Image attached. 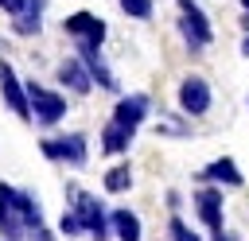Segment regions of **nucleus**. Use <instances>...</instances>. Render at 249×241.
<instances>
[{"mask_svg": "<svg viewBox=\"0 0 249 241\" xmlns=\"http://www.w3.org/2000/svg\"><path fill=\"white\" fill-rule=\"evenodd\" d=\"M70 210L78 214V222H82V229L93 237V241H105L109 233H113V222H109V214L101 210V202L93 198V194H86V190H70Z\"/></svg>", "mask_w": 249, "mask_h": 241, "instance_id": "f257e3e1", "label": "nucleus"}, {"mask_svg": "<svg viewBox=\"0 0 249 241\" xmlns=\"http://www.w3.org/2000/svg\"><path fill=\"white\" fill-rule=\"evenodd\" d=\"M39 148H43V155H47V159H54V163H70V167H86V159H89L86 132H62V136H47Z\"/></svg>", "mask_w": 249, "mask_h": 241, "instance_id": "f03ea898", "label": "nucleus"}, {"mask_svg": "<svg viewBox=\"0 0 249 241\" xmlns=\"http://www.w3.org/2000/svg\"><path fill=\"white\" fill-rule=\"evenodd\" d=\"M27 97H31V113H35L39 124H58V120L66 117V105H70V101H66L62 93H54V89L31 82V86H27Z\"/></svg>", "mask_w": 249, "mask_h": 241, "instance_id": "7ed1b4c3", "label": "nucleus"}, {"mask_svg": "<svg viewBox=\"0 0 249 241\" xmlns=\"http://www.w3.org/2000/svg\"><path fill=\"white\" fill-rule=\"evenodd\" d=\"M0 97H4V105L19 117V120H35V113H31V97H27V86L16 78V70L0 58Z\"/></svg>", "mask_w": 249, "mask_h": 241, "instance_id": "20e7f679", "label": "nucleus"}, {"mask_svg": "<svg viewBox=\"0 0 249 241\" xmlns=\"http://www.w3.org/2000/svg\"><path fill=\"white\" fill-rule=\"evenodd\" d=\"M179 8H183V16H179V31H183V39L198 51V47H206L210 39H214V31H210V23H206V16H202V8L195 4V0H179Z\"/></svg>", "mask_w": 249, "mask_h": 241, "instance_id": "39448f33", "label": "nucleus"}, {"mask_svg": "<svg viewBox=\"0 0 249 241\" xmlns=\"http://www.w3.org/2000/svg\"><path fill=\"white\" fill-rule=\"evenodd\" d=\"M0 233H4V241H27V229H23V218L16 206V187H8V183H0Z\"/></svg>", "mask_w": 249, "mask_h": 241, "instance_id": "423d86ee", "label": "nucleus"}, {"mask_svg": "<svg viewBox=\"0 0 249 241\" xmlns=\"http://www.w3.org/2000/svg\"><path fill=\"white\" fill-rule=\"evenodd\" d=\"M78 43V58L86 62V70H89V78L101 86V89H117V78H113V70H109V62L101 58V47L97 43H86V39H74Z\"/></svg>", "mask_w": 249, "mask_h": 241, "instance_id": "0eeeda50", "label": "nucleus"}, {"mask_svg": "<svg viewBox=\"0 0 249 241\" xmlns=\"http://www.w3.org/2000/svg\"><path fill=\"white\" fill-rule=\"evenodd\" d=\"M16 206H19V218H23V229H27V241H51V229H47V218L39 210V202L27 194V190H16Z\"/></svg>", "mask_w": 249, "mask_h": 241, "instance_id": "6e6552de", "label": "nucleus"}, {"mask_svg": "<svg viewBox=\"0 0 249 241\" xmlns=\"http://www.w3.org/2000/svg\"><path fill=\"white\" fill-rule=\"evenodd\" d=\"M179 109L187 117H202L210 109V86L202 78H183V86H179Z\"/></svg>", "mask_w": 249, "mask_h": 241, "instance_id": "1a4fd4ad", "label": "nucleus"}, {"mask_svg": "<svg viewBox=\"0 0 249 241\" xmlns=\"http://www.w3.org/2000/svg\"><path fill=\"white\" fill-rule=\"evenodd\" d=\"M66 35H74V39H86V43H105V19H97L93 12H74V16H66Z\"/></svg>", "mask_w": 249, "mask_h": 241, "instance_id": "9d476101", "label": "nucleus"}, {"mask_svg": "<svg viewBox=\"0 0 249 241\" xmlns=\"http://www.w3.org/2000/svg\"><path fill=\"white\" fill-rule=\"evenodd\" d=\"M195 210H198V218H202V225L210 233H222V190L218 187L195 190Z\"/></svg>", "mask_w": 249, "mask_h": 241, "instance_id": "9b49d317", "label": "nucleus"}, {"mask_svg": "<svg viewBox=\"0 0 249 241\" xmlns=\"http://www.w3.org/2000/svg\"><path fill=\"white\" fill-rule=\"evenodd\" d=\"M58 82L70 89V93H89V86H93V78H89V70H86V62L82 58H62L58 62Z\"/></svg>", "mask_w": 249, "mask_h": 241, "instance_id": "f8f14e48", "label": "nucleus"}, {"mask_svg": "<svg viewBox=\"0 0 249 241\" xmlns=\"http://www.w3.org/2000/svg\"><path fill=\"white\" fill-rule=\"evenodd\" d=\"M148 93H128V97H121L117 101V109H113V120H121V124H128V128H136L144 117H148Z\"/></svg>", "mask_w": 249, "mask_h": 241, "instance_id": "ddd939ff", "label": "nucleus"}, {"mask_svg": "<svg viewBox=\"0 0 249 241\" xmlns=\"http://www.w3.org/2000/svg\"><path fill=\"white\" fill-rule=\"evenodd\" d=\"M43 8H47V0H27V8L19 16H12L16 35H39L43 31Z\"/></svg>", "mask_w": 249, "mask_h": 241, "instance_id": "4468645a", "label": "nucleus"}, {"mask_svg": "<svg viewBox=\"0 0 249 241\" xmlns=\"http://www.w3.org/2000/svg\"><path fill=\"white\" fill-rule=\"evenodd\" d=\"M202 179H210V183H222V187H241L245 179H241V171H237V163L233 159H214V163H206L202 167Z\"/></svg>", "mask_w": 249, "mask_h": 241, "instance_id": "2eb2a0df", "label": "nucleus"}, {"mask_svg": "<svg viewBox=\"0 0 249 241\" xmlns=\"http://www.w3.org/2000/svg\"><path fill=\"white\" fill-rule=\"evenodd\" d=\"M132 132H136V128L121 124V120H109V124L101 128V148H105L109 155H117V152H124V148L132 144Z\"/></svg>", "mask_w": 249, "mask_h": 241, "instance_id": "dca6fc26", "label": "nucleus"}, {"mask_svg": "<svg viewBox=\"0 0 249 241\" xmlns=\"http://www.w3.org/2000/svg\"><path fill=\"white\" fill-rule=\"evenodd\" d=\"M109 222H113L117 241H140V237H144V233H140V218H136L132 210H113Z\"/></svg>", "mask_w": 249, "mask_h": 241, "instance_id": "f3484780", "label": "nucleus"}, {"mask_svg": "<svg viewBox=\"0 0 249 241\" xmlns=\"http://www.w3.org/2000/svg\"><path fill=\"white\" fill-rule=\"evenodd\" d=\"M128 183H132V171H128V163H117V167H109V171H105V190H109V194H117V190H128Z\"/></svg>", "mask_w": 249, "mask_h": 241, "instance_id": "a211bd4d", "label": "nucleus"}, {"mask_svg": "<svg viewBox=\"0 0 249 241\" xmlns=\"http://www.w3.org/2000/svg\"><path fill=\"white\" fill-rule=\"evenodd\" d=\"M167 229H171V241H202L195 229H187V222H183V218H171V222H167Z\"/></svg>", "mask_w": 249, "mask_h": 241, "instance_id": "6ab92c4d", "label": "nucleus"}, {"mask_svg": "<svg viewBox=\"0 0 249 241\" xmlns=\"http://www.w3.org/2000/svg\"><path fill=\"white\" fill-rule=\"evenodd\" d=\"M121 8H124V16H132V19H148V16H152V0H121Z\"/></svg>", "mask_w": 249, "mask_h": 241, "instance_id": "aec40b11", "label": "nucleus"}, {"mask_svg": "<svg viewBox=\"0 0 249 241\" xmlns=\"http://www.w3.org/2000/svg\"><path fill=\"white\" fill-rule=\"evenodd\" d=\"M58 229H62V233H66V237H74V233H86V229H82V222H78V214H74V210H66V214H62V218H58Z\"/></svg>", "mask_w": 249, "mask_h": 241, "instance_id": "412c9836", "label": "nucleus"}, {"mask_svg": "<svg viewBox=\"0 0 249 241\" xmlns=\"http://www.w3.org/2000/svg\"><path fill=\"white\" fill-rule=\"evenodd\" d=\"M0 8H4L8 16H19V12L27 8V0H0Z\"/></svg>", "mask_w": 249, "mask_h": 241, "instance_id": "4be33fe9", "label": "nucleus"}, {"mask_svg": "<svg viewBox=\"0 0 249 241\" xmlns=\"http://www.w3.org/2000/svg\"><path fill=\"white\" fill-rule=\"evenodd\" d=\"M241 8H245V12H241V23L249 27V0H241Z\"/></svg>", "mask_w": 249, "mask_h": 241, "instance_id": "5701e85b", "label": "nucleus"}, {"mask_svg": "<svg viewBox=\"0 0 249 241\" xmlns=\"http://www.w3.org/2000/svg\"><path fill=\"white\" fill-rule=\"evenodd\" d=\"M241 54H245V58H249V35H245V43H241Z\"/></svg>", "mask_w": 249, "mask_h": 241, "instance_id": "b1692460", "label": "nucleus"}]
</instances>
